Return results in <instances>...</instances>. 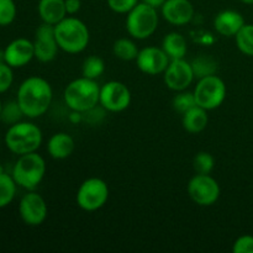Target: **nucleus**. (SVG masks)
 <instances>
[{"instance_id":"nucleus-1","label":"nucleus","mask_w":253,"mask_h":253,"mask_svg":"<svg viewBox=\"0 0 253 253\" xmlns=\"http://www.w3.org/2000/svg\"><path fill=\"white\" fill-rule=\"evenodd\" d=\"M53 90L46 79L29 77L20 84L16 100L26 118L36 119L46 114L51 106Z\"/></svg>"},{"instance_id":"nucleus-2","label":"nucleus","mask_w":253,"mask_h":253,"mask_svg":"<svg viewBox=\"0 0 253 253\" xmlns=\"http://www.w3.org/2000/svg\"><path fill=\"white\" fill-rule=\"evenodd\" d=\"M66 105L76 113L83 114L99 105L100 86L96 81L82 76L72 81L66 86L63 93Z\"/></svg>"},{"instance_id":"nucleus-3","label":"nucleus","mask_w":253,"mask_h":253,"mask_svg":"<svg viewBox=\"0 0 253 253\" xmlns=\"http://www.w3.org/2000/svg\"><path fill=\"white\" fill-rule=\"evenodd\" d=\"M54 34L59 49L71 54L83 52L90 40L88 26L74 16H66L54 25Z\"/></svg>"},{"instance_id":"nucleus-4","label":"nucleus","mask_w":253,"mask_h":253,"mask_svg":"<svg viewBox=\"0 0 253 253\" xmlns=\"http://www.w3.org/2000/svg\"><path fill=\"white\" fill-rule=\"evenodd\" d=\"M4 141L7 150L17 156L36 152L42 143V131L34 123L19 121L9 126Z\"/></svg>"},{"instance_id":"nucleus-5","label":"nucleus","mask_w":253,"mask_h":253,"mask_svg":"<svg viewBox=\"0 0 253 253\" xmlns=\"http://www.w3.org/2000/svg\"><path fill=\"white\" fill-rule=\"evenodd\" d=\"M46 161L36 152L19 156L12 168V178L19 187L35 190L46 174Z\"/></svg>"},{"instance_id":"nucleus-6","label":"nucleus","mask_w":253,"mask_h":253,"mask_svg":"<svg viewBox=\"0 0 253 253\" xmlns=\"http://www.w3.org/2000/svg\"><path fill=\"white\" fill-rule=\"evenodd\" d=\"M158 17L157 9L140 1L126 17V30L128 35L136 40H146L157 31Z\"/></svg>"},{"instance_id":"nucleus-7","label":"nucleus","mask_w":253,"mask_h":253,"mask_svg":"<svg viewBox=\"0 0 253 253\" xmlns=\"http://www.w3.org/2000/svg\"><path fill=\"white\" fill-rule=\"evenodd\" d=\"M109 199V187L100 178H88L77 192V205L84 211H96L106 204Z\"/></svg>"},{"instance_id":"nucleus-8","label":"nucleus","mask_w":253,"mask_h":253,"mask_svg":"<svg viewBox=\"0 0 253 253\" xmlns=\"http://www.w3.org/2000/svg\"><path fill=\"white\" fill-rule=\"evenodd\" d=\"M197 105L210 111L217 109L226 98V84L219 76H209L199 79L194 89Z\"/></svg>"},{"instance_id":"nucleus-9","label":"nucleus","mask_w":253,"mask_h":253,"mask_svg":"<svg viewBox=\"0 0 253 253\" xmlns=\"http://www.w3.org/2000/svg\"><path fill=\"white\" fill-rule=\"evenodd\" d=\"M189 198L200 207H210L219 200L221 189L215 178L210 174H197L188 183Z\"/></svg>"},{"instance_id":"nucleus-10","label":"nucleus","mask_w":253,"mask_h":253,"mask_svg":"<svg viewBox=\"0 0 253 253\" xmlns=\"http://www.w3.org/2000/svg\"><path fill=\"white\" fill-rule=\"evenodd\" d=\"M131 104V91L124 83L110 81L100 86L99 105L110 113H121Z\"/></svg>"},{"instance_id":"nucleus-11","label":"nucleus","mask_w":253,"mask_h":253,"mask_svg":"<svg viewBox=\"0 0 253 253\" xmlns=\"http://www.w3.org/2000/svg\"><path fill=\"white\" fill-rule=\"evenodd\" d=\"M19 214L27 226H40L48 214L46 200L35 190H29L20 200Z\"/></svg>"},{"instance_id":"nucleus-12","label":"nucleus","mask_w":253,"mask_h":253,"mask_svg":"<svg viewBox=\"0 0 253 253\" xmlns=\"http://www.w3.org/2000/svg\"><path fill=\"white\" fill-rule=\"evenodd\" d=\"M35 58L42 63L52 62L58 53V42L54 34V25L42 22L35 31Z\"/></svg>"},{"instance_id":"nucleus-13","label":"nucleus","mask_w":253,"mask_h":253,"mask_svg":"<svg viewBox=\"0 0 253 253\" xmlns=\"http://www.w3.org/2000/svg\"><path fill=\"white\" fill-rule=\"evenodd\" d=\"M194 72L189 62L182 59H173L163 73L165 84L173 91L187 90L194 81Z\"/></svg>"},{"instance_id":"nucleus-14","label":"nucleus","mask_w":253,"mask_h":253,"mask_svg":"<svg viewBox=\"0 0 253 253\" xmlns=\"http://www.w3.org/2000/svg\"><path fill=\"white\" fill-rule=\"evenodd\" d=\"M135 61L137 68L142 73L148 74V76H157V74L165 73L170 59L168 58L162 47L160 48L156 46H147L140 49Z\"/></svg>"},{"instance_id":"nucleus-15","label":"nucleus","mask_w":253,"mask_h":253,"mask_svg":"<svg viewBox=\"0 0 253 253\" xmlns=\"http://www.w3.org/2000/svg\"><path fill=\"white\" fill-rule=\"evenodd\" d=\"M35 58L34 41L29 39H15L5 47L4 62L11 68H21Z\"/></svg>"},{"instance_id":"nucleus-16","label":"nucleus","mask_w":253,"mask_h":253,"mask_svg":"<svg viewBox=\"0 0 253 253\" xmlns=\"http://www.w3.org/2000/svg\"><path fill=\"white\" fill-rule=\"evenodd\" d=\"M163 19L175 26L189 24L194 17V6L189 0H166L161 7Z\"/></svg>"},{"instance_id":"nucleus-17","label":"nucleus","mask_w":253,"mask_h":253,"mask_svg":"<svg viewBox=\"0 0 253 253\" xmlns=\"http://www.w3.org/2000/svg\"><path fill=\"white\" fill-rule=\"evenodd\" d=\"M245 24V17L236 10H222L214 19V29L225 37L236 36Z\"/></svg>"},{"instance_id":"nucleus-18","label":"nucleus","mask_w":253,"mask_h":253,"mask_svg":"<svg viewBox=\"0 0 253 253\" xmlns=\"http://www.w3.org/2000/svg\"><path fill=\"white\" fill-rule=\"evenodd\" d=\"M76 148L74 138L67 132H57L47 142V152L53 160H66Z\"/></svg>"},{"instance_id":"nucleus-19","label":"nucleus","mask_w":253,"mask_h":253,"mask_svg":"<svg viewBox=\"0 0 253 253\" xmlns=\"http://www.w3.org/2000/svg\"><path fill=\"white\" fill-rule=\"evenodd\" d=\"M37 11L42 22L49 25H57L67 16L64 0H40Z\"/></svg>"},{"instance_id":"nucleus-20","label":"nucleus","mask_w":253,"mask_h":253,"mask_svg":"<svg viewBox=\"0 0 253 253\" xmlns=\"http://www.w3.org/2000/svg\"><path fill=\"white\" fill-rule=\"evenodd\" d=\"M208 123H209L208 110L199 105H195L182 115L183 128L189 133L202 132L207 128Z\"/></svg>"},{"instance_id":"nucleus-21","label":"nucleus","mask_w":253,"mask_h":253,"mask_svg":"<svg viewBox=\"0 0 253 253\" xmlns=\"http://www.w3.org/2000/svg\"><path fill=\"white\" fill-rule=\"evenodd\" d=\"M162 49L170 61L184 58L188 52V43L185 37L179 32H169L162 40Z\"/></svg>"},{"instance_id":"nucleus-22","label":"nucleus","mask_w":253,"mask_h":253,"mask_svg":"<svg viewBox=\"0 0 253 253\" xmlns=\"http://www.w3.org/2000/svg\"><path fill=\"white\" fill-rule=\"evenodd\" d=\"M194 77L198 79L215 76L219 71V62L210 54H200L190 62Z\"/></svg>"},{"instance_id":"nucleus-23","label":"nucleus","mask_w":253,"mask_h":253,"mask_svg":"<svg viewBox=\"0 0 253 253\" xmlns=\"http://www.w3.org/2000/svg\"><path fill=\"white\" fill-rule=\"evenodd\" d=\"M113 52L116 58L121 61H133L140 52L137 44L130 39H119L114 42Z\"/></svg>"},{"instance_id":"nucleus-24","label":"nucleus","mask_w":253,"mask_h":253,"mask_svg":"<svg viewBox=\"0 0 253 253\" xmlns=\"http://www.w3.org/2000/svg\"><path fill=\"white\" fill-rule=\"evenodd\" d=\"M16 187L17 184L12 175L5 172L0 174V209L11 204L16 194Z\"/></svg>"},{"instance_id":"nucleus-25","label":"nucleus","mask_w":253,"mask_h":253,"mask_svg":"<svg viewBox=\"0 0 253 253\" xmlns=\"http://www.w3.org/2000/svg\"><path fill=\"white\" fill-rule=\"evenodd\" d=\"M104 72H105V62L101 57L95 54L86 57L82 64V76L85 78L96 81L99 77L103 76Z\"/></svg>"},{"instance_id":"nucleus-26","label":"nucleus","mask_w":253,"mask_h":253,"mask_svg":"<svg viewBox=\"0 0 253 253\" xmlns=\"http://www.w3.org/2000/svg\"><path fill=\"white\" fill-rule=\"evenodd\" d=\"M235 39L237 48L246 56L253 57V24H245Z\"/></svg>"},{"instance_id":"nucleus-27","label":"nucleus","mask_w":253,"mask_h":253,"mask_svg":"<svg viewBox=\"0 0 253 253\" xmlns=\"http://www.w3.org/2000/svg\"><path fill=\"white\" fill-rule=\"evenodd\" d=\"M24 113H22L17 100L6 101L5 104H2L0 120L4 124H6V125L11 126L14 125V124L19 123V121H21V119L24 118Z\"/></svg>"},{"instance_id":"nucleus-28","label":"nucleus","mask_w":253,"mask_h":253,"mask_svg":"<svg viewBox=\"0 0 253 253\" xmlns=\"http://www.w3.org/2000/svg\"><path fill=\"white\" fill-rule=\"evenodd\" d=\"M197 105V101H195L194 93H190V91L182 90L177 91V94L174 95L172 100V106L178 114L183 115L184 113H187L188 110H190L192 108Z\"/></svg>"},{"instance_id":"nucleus-29","label":"nucleus","mask_w":253,"mask_h":253,"mask_svg":"<svg viewBox=\"0 0 253 253\" xmlns=\"http://www.w3.org/2000/svg\"><path fill=\"white\" fill-rule=\"evenodd\" d=\"M215 167V158L212 157L211 153L202 152L197 153L193 160V168H194L195 173L199 174H210Z\"/></svg>"},{"instance_id":"nucleus-30","label":"nucleus","mask_w":253,"mask_h":253,"mask_svg":"<svg viewBox=\"0 0 253 253\" xmlns=\"http://www.w3.org/2000/svg\"><path fill=\"white\" fill-rule=\"evenodd\" d=\"M16 4L14 0H0V26H9L16 17Z\"/></svg>"},{"instance_id":"nucleus-31","label":"nucleus","mask_w":253,"mask_h":253,"mask_svg":"<svg viewBox=\"0 0 253 253\" xmlns=\"http://www.w3.org/2000/svg\"><path fill=\"white\" fill-rule=\"evenodd\" d=\"M11 67L4 61L0 62V94L5 93L11 88L14 83V72Z\"/></svg>"},{"instance_id":"nucleus-32","label":"nucleus","mask_w":253,"mask_h":253,"mask_svg":"<svg viewBox=\"0 0 253 253\" xmlns=\"http://www.w3.org/2000/svg\"><path fill=\"white\" fill-rule=\"evenodd\" d=\"M106 1H108V6L114 12L127 14L140 2V0H106Z\"/></svg>"},{"instance_id":"nucleus-33","label":"nucleus","mask_w":253,"mask_h":253,"mask_svg":"<svg viewBox=\"0 0 253 253\" xmlns=\"http://www.w3.org/2000/svg\"><path fill=\"white\" fill-rule=\"evenodd\" d=\"M234 253H253V236L242 235L232 245Z\"/></svg>"},{"instance_id":"nucleus-34","label":"nucleus","mask_w":253,"mask_h":253,"mask_svg":"<svg viewBox=\"0 0 253 253\" xmlns=\"http://www.w3.org/2000/svg\"><path fill=\"white\" fill-rule=\"evenodd\" d=\"M67 15H76L81 10L82 0H64Z\"/></svg>"},{"instance_id":"nucleus-35","label":"nucleus","mask_w":253,"mask_h":253,"mask_svg":"<svg viewBox=\"0 0 253 253\" xmlns=\"http://www.w3.org/2000/svg\"><path fill=\"white\" fill-rule=\"evenodd\" d=\"M141 1L150 5V6L155 7V9H158V7H162V5L165 4L166 0H141Z\"/></svg>"},{"instance_id":"nucleus-36","label":"nucleus","mask_w":253,"mask_h":253,"mask_svg":"<svg viewBox=\"0 0 253 253\" xmlns=\"http://www.w3.org/2000/svg\"><path fill=\"white\" fill-rule=\"evenodd\" d=\"M240 1H242L244 4H247V5H253V0H240Z\"/></svg>"},{"instance_id":"nucleus-37","label":"nucleus","mask_w":253,"mask_h":253,"mask_svg":"<svg viewBox=\"0 0 253 253\" xmlns=\"http://www.w3.org/2000/svg\"><path fill=\"white\" fill-rule=\"evenodd\" d=\"M4 61V51H0V62Z\"/></svg>"},{"instance_id":"nucleus-38","label":"nucleus","mask_w":253,"mask_h":253,"mask_svg":"<svg viewBox=\"0 0 253 253\" xmlns=\"http://www.w3.org/2000/svg\"><path fill=\"white\" fill-rule=\"evenodd\" d=\"M1 109H2V103L1 100H0V114H1Z\"/></svg>"},{"instance_id":"nucleus-39","label":"nucleus","mask_w":253,"mask_h":253,"mask_svg":"<svg viewBox=\"0 0 253 253\" xmlns=\"http://www.w3.org/2000/svg\"><path fill=\"white\" fill-rule=\"evenodd\" d=\"M1 173H4V169H2V167L0 166V174H1Z\"/></svg>"}]
</instances>
